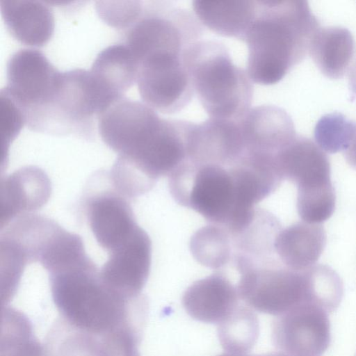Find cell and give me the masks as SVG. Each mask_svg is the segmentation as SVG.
Wrapping results in <instances>:
<instances>
[{"mask_svg":"<svg viewBox=\"0 0 356 356\" xmlns=\"http://www.w3.org/2000/svg\"><path fill=\"white\" fill-rule=\"evenodd\" d=\"M239 120L209 118L194 123L188 140L187 160L226 168L237 164L246 154Z\"/></svg>","mask_w":356,"mask_h":356,"instance_id":"11","label":"cell"},{"mask_svg":"<svg viewBox=\"0 0 356 356\" xmlns=\"http://www.w3.org/2000/svg\"><path fill=\"white\" fill-rule=\"evenodd\" d=\"M194 123L163 118L136 100L123 97L98 118L99 134L118 159L153 181L170 175L188 159Z\"/></svg>","mask_w":356,"mask_h":356,"instance_id":"1","label":"cell"},{"mask_svg":"<svg viewBox=\"0 0 356 356\" xmlns=\"http://www.w3.org/2000/svg\"><path fill=\"white\" fill-rule=\"evenodd\" d=\"M327 314L303 302L276 316L271 329L275 346L287 356H321L331 341Z\"/></svg>","mask_w":356,"mask_h":356,"instance_id":"8","label":"cell"},{"mask_svg":"<svg viewBox=\"0 0 356 356\" xmlns=\"http://www.w3.org/2000/svg\"><path fill=\"white\" fill-rule=\"evenodd\" d=\"M190 250L200 264L218 270L233 259V238L225 227L209 224L193 234L190 241Z\"/></svg>","mask_w":356,"mask_h":356,"instance_id":"21","label":"cell"},{"mask_svg":"<svg viewBox=\"0 0 356 356\" xmlns=\"http://www.w3.org/2000/svg\"><path fill=\"white\" fill-rule=\"evenodd\" d=\"M355 356H356V354H355Z\"/></svg>","mask_w":356,"mask_h":356,"instance_id":"26","label":"cell"},{"mask_svg":"<svg viewBox=\"0 0 356 356\" xmlns=\"http://www.w3.org/2000/svg\"><path fill=\"white\" fill-rule=\"evenodd\" d=\"M25 124L22 111L8 94L0 92V134L1 156L6 154L10 143Z\"/></svg>","mask_w":356,"mask_h":356,"instance_id":"23","label":"cell"},{"mask_svg":"<svg viewBox=\"0 0 356 356\" xmlns=\"http://www.w3.org/2000/svg\"><path fill=\"white\" fill-rule=\"evenodd\" d=\"M277 160L283 179L297 187L300 218L311 222L330 218L334 211L336 197L327 156L311 141L296 137L277 154Z\"/></svg>","mask_w":356,"mask_h":356,"instance_id":"5","label":"cell"},{"mask_svg":"<svg viewBox=\"0 0 356 356\" xmlns=\"http://www.w3.org/2000/svg\"><path fill=\"white\" fill-rule=\"evenodd\" d=\"M259 334L257 314L252 308L240 305L218 324V336L226 353L247 355L255 345Z\"/></svg>","mask_w":356,"mask_h":356,"instance_id":"20","label":"cell"},{"mask_svg":"<svg viewBox=\"0 0 356 356\" xmlns=\"http://www.w3.org/2000/svg\"><path fill=\"white\" fill-rule=\"evenodd\" d=\"M138 90L143 103L165 114L184 109L195 94L184 56L157 52L139 63Z\"/></svg>","mask_w":356,"mask_h":356,"instance_id":"7","label":"cell"},{"mask_svg":"<svg viewBox=\"0 0 356 356\" xmlns=\"http://www.w3.org/2000/svg\"><path fill=\"white\" fill-rule=\"evenodd\" d=\"M202 24L193 12L165 1H149L125 31V44L139 62L156 51L185 54L201 40Z\"/></svg>","mask_w":356,"mask_h":356,"instance_id":"6","label":"cell"},{"mask_svg":"<svg viewBox=\"0 0 356 356\" xmlns=\"http://www.w3.org/2000/svg\"><path fill=\"white\" fill-rule=\"evenodd\" d=\"M240 300L236 286L223 273L217 271L190 285L181 302L192 318L218 325L234 311Z\"/></svg>","mask_w":356,"mask_h":356,"instance_id":"13","label":"cell"},{"mask_svg":"<svg viewBox=\"0 0 356 356\" xmlns=\"http://www.w3.org/2000/svg\"><path fill=\"white\" fill-rule=\"evenodd\" d=\"M218 356H248V355H234L229 353H223Z\"/></svg>","mask_w":356,"mask_h":356,"instance_id":"25","label":"cell"},{"mask_svg":"<svg viewBox=\"0 0 356 356\" xmlns=\"http://www.w3.org/2000/svg\"><path fill=\"white\" fill-rule=\"evenodd\" d=\"M109 180V179H108ZM82 201L83 213L100 246L108 253L128 242L140 227L127 197L109 186H89Z\"/></svg>","mask_w":356,"mask_h":356,"instance_id":"10","label":"cell"},{"mask_svg":"<svg viewBox=\"0 0 356 356\" xmlns=\"http://www.w3.org/2000/svg\"><path fill=\"white\" fill-rule=\"evenodd\" d=\"M60 73L41 51L22 49L7 62V86L3 89L25 117L46 103Z\"/></svg>","mask_w":356,"mask_h":356,"instance_id":"9","label":"cell"},{"mask_svg":"<svg viewBox=\"0 0 356 356\" xmlns=\"http://www.w3.org/2000/svg\"><path fill=\"white\" fill-rule=\"evenodd\" d=\"M234 264L240 275L236 285L239 298L253 310L277 316L301 303H309V268L293 270L275 254Z\"/></svg>","mask_w":356,"mask_h":356,"instance_id":"4","label":"cell"},{"mask_svg":"<svg viewBox=\"0 0 356 356\" xmlns=\"http://www.w3.org/2000/svg\"><path fill=\"white\" fill-rule=\"evenodd\" d=\"M257 1H210L193 2V13L211 31L244 41L254 17Z\"/></svg>","mask_w":356,"mask_h":356,"instance_id":"17","label":"cell"},{"mask_svg":"<svg viewBox=\"0 0 356 356\" xmlns=\"http://www.w3.org/2000/svg\"><path fill=\"white\" fill-rule=\"evenodd\" d=\"M304 6L297 1H257L254 17L245 35L247 72L252 81H279L302 57Z\"/></svg>","mask_w":356,"mask_h":356,"instance_id":"2","label":"cell"},{"mask_svg":"<svg viewBox=\"0 0 356 356\" xmlns=\"http://www.w3.org/2000/svg\"><path fill=\"white\" fill-rule=\"evenodd\" d=\"M326 240L322 225L298 222L280 230L274 243L275 253L287 268L302 271L316 264Z\"/></svg>","mask_w":356,"mask_h":356,"instance_id":"16","label":"cell"},{"mask_svg":"<svg viewBox=\"0 0 356 356\" xmlns=\"http://www.w3.org/2000/svg\"><path fill=\"white\" fill-rule=\"evenodd\" d=\"M239 122L248 154L277 156L296 138L291 118L275 106L251 108Z\"/></svg>","mask_w":356,"mask_h":356,"instance_id":"12","label":"cell"},{"mask_svg":"<svg viewBox=\"0 0 356 356\" xmlns=\"http://www.w3.org/2000/svg\"><path fill=\"white\" fill-rule=\"evenodd\" d=\"M184 61L209 118L239 120L251 108L253 81L246 70L233 63L224 44L201 40L186 51Z\"/></svg>","mask_w":356,"mask_h":356,"instance_id":"3","label":"cell"},{"mask_svg":"<svg viewBox=\"0 0 356 356\" xmlns=\"http://www.w3.org/2000/svg\"><path fill=\"white\" fill-rule=\"evenodd\" d=\"M144 4L140 1H98L99 17L110 26L127 31L139 19Z\"/></svg>","mask_w":356,"mask_h":356,"instance_id":"22","label":"cell"},{"mask_svg":"<svg viewBox=\"0 0 356 356\" xmlns=\"http://www.w3.org/2000/svg\"><path fill=\"white\" fill-rule=\"evenodd\" d=\"M138 69V61L128 47L118 44L99 52L89 72L102 95L113 104L137 81Z\"/></svg>","mask_w":356,"mask_h":356,"instance_id":"15","label":"cell"},{"mask_svg":"<svg viewBox=\"0 0 356 356\" xmlns=\"http://www.w3.org/2000/svg\"><path fill=\"white\" fill-rule=\"evenodd\" d=\"M251 356H287V355H286L285 354L279 351V352L270 353H266V354H262V355H251Z\"/></svg>","mask_w":356,"mask_h":356,"instance_id":"24","label":"cell"},{"mask_svg":"<svg viewBox=\"0 0 356 356\" xmlns=\"http://www.w3.org/2000/svg\"><path fill=\"white\" fill-rule=\"evenodd\" d=\"M5 192L6 226L8 222L37 209L49 197L51 186L47 175L39 168L26 167L10 175L2 186Z\"/></svg>","mask_w":356,"mask_h":356,"instance_id":"19","label":"cell"},{"mask_svg":"<svg viewBox=\"0 0 356 356\" xmlns=\"http://www.w3.org/2000/svg\"><path fill=\"white\" fill-rule=\"evenodd\" d=\"M1 13L11 36L25 45L42 47L54 31L51 9L43 2L29 0H1Z\"/></svg>","mask_w":356,"mask_h":356,"instance_id":"14","label":"cell"},{"mask_svg":"<svg viewBox=\"0 0 356 356\" xmlns=\"http://www.w3.org/2000/svg\"><path fill=\"white\" fill-rule=\"evenodd\" d=\"M108 254L99 273L104 281H131L136 289L144 285L151 266L152 243L142 228L127 243Z\"/></svg>","mask_w":356,"mask_h":356,"instance_id":"18","label":"cell"}]
</instances>
